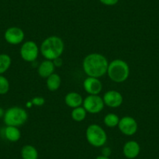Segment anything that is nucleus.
Returning <instances> with one entry per match:
<instances>
[{"instance_id": "obj_1", "label": "nucleus", "mask_w": 159, "mask_h": 159, "mask_svg": "<svg viewBox=\"0 0 159 159\" xmlns=\"http://www.w3.org/2000/svg\"><path fill=\"white\" fill-rule=\"evenodd\" d=\"M82 66L87 76L100 78L107 73L108 61L102 54L91 53L84 59Z\"/></svg>"}, {"instance_id": "obj_2", "label": "nucleus", "mask_w": 159, "mask_h": 159, "mask_svg": "<svg viewBox=\"0 0 159 159\" xmlns=\"http://www.w3.org/2000/svg\"><path fill=\"white\" fill-rule=\"evenodd\" d=\"M64 42L61 38L58 36H49L42 42L40 47V52L48 60L53 61L61 57L63 53Z\"/></svg>"}, {"instance_id": "obj_3", "label": "nucleus", "mask_w": 159, "mask_h": 159, "mask_svg": "<svg viewBox=\"0 0 159 159\" xmlns=\"http://www.w3.org/2000/svg\"><path fill=\"white\" fill-rule=\"evenodd\" d=\"M129 66L123 59H114L108 63L107 74L111 81L115 83H123L129 76Z\"/></svg>"}, {"instance_id": "obj_4", "label": "nucleus", "mask_w": 159, "mask_h": 159, "mask_svg": "<svg viewBox=\"0 0 159 159\" xmlns=\"http://www.w3.org/2000/svg\"><path fill=\"white\" fill-rule=\"evenodd\" d=\"M28 114L27 111L20 107H11L5 111L3 121L7 126H22L27 122Z\"/></svg>"}, {"instance_id": "obj_5", "label": "nucleus", "mask_w": 159, "mask_h": 159, "mask_svg": "<svg viewBox=\"0 0 159 159\" xmlns=\"http://www.w3.org/2000/svg\"><path fill=\"white\" fill-rule=\"evenodd\" d=\"M86 138L93 147L100 148L107 141V134L105 129L98 124H91L86 129Z\"/></svg>"}, {"instance_id": "obj_6", "label": "nucleus", "mask_w": 159, "mask_h": 159, "mask_svg": "<svg viewBox=\"0 0 159 159\" xmlns=\"http://www.w3.org/2000/svg\"><path fill=\"white\" fill-rule=\"evenodd\" d=\"M40 48L38 45L33 41H27L24 42L20 50V54L21 58L25 62H34L38 57Z\"/></svg>"}, {"instance_id": "obj_7", "label": "nucleus", "mask_w": 159, "mask_h": 159, "mask_svg": "<svg viewBox=\"0 0 159 159\" xmlns=\"http://www.w3.org/2000/svg\"><path fill=\"white\" fill-rule=\"evenodd\" d=\"M83 107L87 112L91 114H98L103 110L105 107L103 98L98 95H89L84 99Z\"/></svg>"}, {"instance_id": "obj_8", "label": "nucleus", "mask_w": 159, "mask_h": 159, "mask_svg": "<svg viewBox=\"0 0 159 159\" xmlns=\"http://www.w3.org/2000/svg\"><path fill=\"white\" fill-rule=\"evenodd\" d=\"M118 127L120 132L126 136H133L137 133L138 125L134 118L131 116H124L119 119Z\"/></svg>"}, {"instance_id": "obj_9", "label": "nucleus", "mask_w": 159, "mask_h": 159, "mask_svg": "<svg viewBox=\"0 0 159 159\" xmlns=\"http://www.w3.org/2000/svg\"><path fill=\"white\" fill-rule=\"evenodd\" d=\"M24 30L17 27H11L6 30L4 34V38L7 43L13 45H19L22 43L24 39Z\"/></svg>"}, {"instance_id": "obj_10", "label": "nucleus", "mask_w": 159, "mask_h": 159, "mask_svg": "<svg viewBox=\"0 0 159 159\" xmlns=\"http://www.w3.org/2000/svg\"><path fill=\"white\" fill-rule=\"evenodd\" d=\"M102 98L105 105L110 108H118L121 106L123 102V97L121 93L115 90H111L105 92Z\"/></svg>"}, {"instance_id": "obj_11", "label": "nucleus", "mask_w": 159, "mask_h": 159, "mask_svg": "<svg viewBox=\"0 0 159 159\" xmlns=\"http://www.w3.org/2000/svg\"><path fill=\"white\" fill-rule=\"evenodd\" d=\"M83 87L84 91L91 95H98L102 91V84L99 78L88 76L84 80Z\"/></svg>"}, {"instance_id": "obj_12", "label": "nucleus", "mask_w": 159, "mask_h": 159, "mask_svg": "<svg viewBox=\"0 0 159 159\" xmlns=\"http://www.w3.org/2000/svg\"><path fill=\"white\" fill-rule=\"evenodd\" d=\"M140 151V144L135 140L127 141L123 146V154L129 159H134L139 155Z\"/></svg>"}, {"instance_id": "obj_13", "label": "nucleus", "mask_w": 159, "mask_h": 159, "mask_svg": "<svg viewBox=\"0 0 159 159\" xmlns=\"http://www.w3.org/2000/svg\"><path fill=\"white\" fill-rule=\"evenodd\" d=\"M55 66L53 61L45 59L42 62L40 63L38 68V73L41 77L42 78H48V76H51L52 73H55Z\"/></svg>"}, {"instance_id": "obj_14", "label": "nucleus", "mask_w": 159, "mask_h": 159, "mask_svg": "<svg viewBox=\"0 0 159 159\" xmlns=\"http://www.w3.org/2000/svg\"><path fill=\"white\" fill-rule=\"evenodd\" d=\"M64 100H65L66 105L72 108H77V107L81 106L83 105L84 102V99L82 98V96L79 93L75 92V91L69 92L65 96Z\"/></svg>"}, {"instance_id": "obj_15", "label": "nucleus", "mask_w": 159, "mask_h": 159, "mask_svg": "<svg viewBox=\"0 0 159 159\" xmlns=\"http://www.w3.org/2000/svg\"><path fill=\"white\" fill-rule=\"evenodd\" d=\"M4 137L10 142H16L20 139L21 133L16 126H7L4 129Z\"/></svg>"}, {"instance_id": "obj_16", "label": "nucleus", "mask_w": 159, "mask_h": 159, "mask_svg": "<svg viewBox=\"0 0 159 159\" xmlns=\"http://www.w3.org/2000/svg\"><path fill=\"white\" fill-rule=\"evenodd\" d=\"M61 83H62L61 76L56 73H52L46 80L47 88L51 91H57L60 88Z\"/></svg>"}, {"instance_id": "obj_17", "label": "nucleus", "mask_w": 159, "mask_h": 159, "mask_svg": "<svg viewBox=\"0 0 159 159\" xmlns=\"http://www.w3.org/2000/svg\"><path fill=\"white\" fill-rule=\"evenodd\" d=\"M21 157L23 159H38V152L32 145H25L21 149Z\"/></svg>"}, {"instance_id": "obj_18", "label": "nucleus", "mask_w": 159, "mask_h": 159, "mask_svg": "<svg viewBox=\"0 0 159 159\" xmlns=\"http://www.w3.org/2000/svg\"><path fill=\"white\" fill-rule=\"evenodd\" d=\"M87 111L83 106L73 108L71 111V118L76 122H82L86 119Z\"/></svg>"}, {"instance_id": "obj_19", "label": "nucleus", "mask_w": 159, "mask_h": 159, "mask_svg": "<svg viewBox=\"0 0 159 159\" xmlns=\"http://www.w3.org/2000/svg\"><path fill=\"white\" fill-rule=\"evenodd\" d=\"M12 63L10 56L7 54H0V75L9 70Z\"/></svg>"}, {"instance_id": "obj_20", "label": "nucleus", "mask_w": 159, "mask_h": 159, "mask_svg": "<svg viewBox=\"0 0 159 159\" xmlns=\"http://www.w3.org/2000/svg\"><path fill=\"white\" fill-rule=\"evenodd\" d=\"M119 119H120L119 118V116L115 113H108L104 118V123L108 127H116V126H118Z\"/></svg>"}, {"instance_id": "obj_21", "label": "nucleus", "mask_w": 159, "mask_h": 159, "mask_svg": "<svg viewBox=\"0 0 159 159\" xmlns=\"http://www.w3.org/2000/svg\"><path fill=\"white\" fill-rule=\"evenodd\" d=\"M10 90V82L8 79L2 75H0V94H6Z\"/></svg>"}, {"instance_id": "obj_22", "label": "nucleus", "mask_w": 159, "mask_h": 159, "mask_svg": "<svg viewBox=\"0 0 159 159\" xmlns=\"http://www.w3.org/2000/svg\"><path fill=\"white\" fill-rule=\"evenodd\" d=\"M45 99L43 97H41V96H36V97L33 98L31 100V104L32 105H35V106H42V105H45Z\"/></svg>"}, {"instance_id": "obj_23", "label": "nucleus", "mask_w": 159, "mask_h": 159, "mask_svg": "<svg viewBox=\"0 0 159 159\" xmlns=\"http://www.w3.org/2000/svg\"><path fill=\"white\" fill-rule=\"evenodd\" d=\"M102 4L105 6H108V7H111V6H115L118 3L119 0H99Z\"/></svg>"}, {"instance_id": "obj_24", "label": "nucleus", "mask_w": 159, "mask_h": 159, "mask_svg": "<svg viewBox=\"0 0 159 159\" xmlns=\"http://www.w3.org/2000/svg\"><path fill=\"white\" fill-rule=\"evenodd\" d=\"M111 152V149L109 148H104L102 149V155L105 156V157H109Z\"/></svg>"}, {"instance_id": "obj_25", "label": "nucleus", "mask_w": 159, "mask_h": 159, "mask_svg": "<svg viewBox=\"0 0 159 159\" xmlns=\"http://www.w3.org/2000/svg\"><path fill=\"white\" fill-rule=\"evenodd\" d=\"M53 63H54L55 66L56 67H60L62 65V60L60 57L57 58V59L53 60Z\"/></svg>"}, {"instance_id": "obj_26", "label": "nucleus", "mask_w": 159, "mask_h": 159, "mask_svg": "<svg viewBox=\"0 0 159 159\" xmlns=\"http://www.w3.org/2000/svg\"><path fill=\"white\" fill-rule=\"evenodd\" d=\"M4 115H5V110L0 107V119H1V118H3Z\"/></svg>"}, {"instance_id": "obj_27", "label": "nucleus", "mask_w": 159, "mask_h": 159, "mask_svg": "<svg viewBox=\"0 0 159 159\" xmlns=\"http://www.w3.org/2000/svg\"><path fill=\"white\" fill-rule=\"evenodd\" d=\"M96 159H110V158L108 157H105V156L101 155V156H98V157H96Z\"/></svg>"}, {"instance_id": "obj_28", "label": "nucleus", "mask_w": 159, "mask_h": 159, "mask_svg": "<svg viewBox=\"0 0 159 159\" xmlns=\"http://www.w3.org/2000/svg\"><path fill=\"white\" fill-rule=\"evenodd\" d=\"M67 1H73V0H67Z\"/></svg>"}]
</instances>
